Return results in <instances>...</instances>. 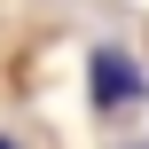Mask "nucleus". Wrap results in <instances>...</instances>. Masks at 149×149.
I'll use <instances>...</instances> for the list:
<instances>
[{"mask_svg": "<svg viewBox=\"0 0 149 149\" xmlns=\"http://www.w3.org/2000/svg\"><path fill=\"white\" fill-rule=\"evenodd\" d=\"M86 102L102 110V118H118V110H141L149 102V79L134 55H118V47H94L86 55Z\"/></svg>", "mask_w": 149, "mask_h": 149, "instance_id": "1", "label": "nucleus"}, {"mask_svg": "<svg viewBox=\"0 0 149 149\" xmlns=\"http://www.w3.org/2000/svg\"><path fill=\"white\" fill-rule=\"evenodd\" d=\"M0 149H16V141H8V134H0Z\"/></svg>", "mask_w": 149, "mask_h": 149, "instance_id": "2", "label": "nucleus"}]
</instances>
